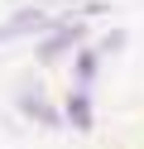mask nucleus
<instances>
[{
  "mask_svg": "<svg viewBox=\"0 0 144 149\" xmlns=\"http://www.w3.org/2000/svg\"><path fill=\"white\" fill-rule=\"evenodd\" d=\"M43 24H48L43 10H24V15H15L10 24H0V39H10V34H29V29H43Z\"/></svg>",
  "mask_w": 144,
  "mask_h": 149,
  "instance_id": "1",
  "label": "nucleus"
},
{
  "mask_svg": "<svg viewBox=\"0 0 144 149\" xmlns=\"http://www.w3.org/2000/svg\"><path fill=\"white\" fill-rule=\"evenodd\" d=\"M67 39H72V34H58V39H48V43H38V58H43V63H53V58H63V48H67Z\"/></svg>",
  "mask_w": 144,
  "mask_h": 149,
  "instance_id": "2",
  "label": "nucleus"
},
{
  "mask_svg": "<svg viewBox=\"0 0 144 149\" xmlns=\"http://www.w3.org/2000/svg\"><path fill=\"white\" fill-rule=\"evenodd\" d=\"M72 120H77V125H86V120H91V106H86V101H82V96H77V101H72Z\"/></svg>",
  "mask_w": 144,
  "mask_h": 149,
  "instance_id": "3",
  "label": "nucleus"
}]
</instances>
